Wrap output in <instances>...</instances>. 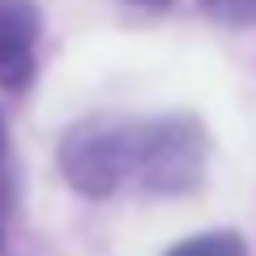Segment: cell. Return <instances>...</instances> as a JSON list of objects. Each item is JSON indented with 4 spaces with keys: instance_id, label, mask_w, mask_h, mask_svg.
I'll return each instance as SVG.
<instances>
[{
    "instance_id": "1",
    "label": "cell",
    "mask_w": 256,
    "mask_h": 256,
    "mask_svg": "<svg viewBox=\"0 0 256 256\" xmlns=\"http://www.w3.org/2000/svg\"><path fill=\"white\" fill-rule=\"evenodd\" d=\"M201 128L192 120L132 124V175L154 192H180L201 175Z\"/></svg>"
},
{
    "instance_id": "2",
    "label": "cell",
    "mask_w": 256,
    "mask_h": 256,
    "mask_svg": "<svg viewBox=\"0 0 256 256\" xmlns=\"http://www.w3.org/2000/svg\"><path fill=\"white\" fill-rule=\"evenodd\" d=\"M60 166L82 192L107 196L132 175V124L90 120L73 128L68 141L60 146Z\"/></svg>"
},
{
    "instance_id": "3",
    "label": "cell",
    "mask_w": 256,
    "mask_h": 256,
    "mask_svg": "<svg viewBox=\"0 0 256 256\" xmlns=\"http://www.w3.org/2000/svg\"><path fill=\"white\" fill-rule=\"evenodd\" d=\"M38 9L34 0H0V86L22 90L34 73Z\"/></svg>"
},
{
    "instance_id": "4",
    "label": "cell",
    "mask_w": 256,
    "mask_h": 256,
    "mask_svg": "<svg viewBox=\"0 0 256 256\" xmlns=\"http://www.w3.org/2000/svg\"><path fill=\"white\" fill-rule=\"evenodd\" d=\"M166 256H248V248H244V239L226 235V230H214V235H196V239L175 244Z\"/></svg>"
},
{
    "instance_id": "5",
    "label": "cell",
    "mask_w": 256,
    "mask_h": 256,
    "mask_svg": "<svg viewBox=\"0 0 256 256\" xmlns=\"http://www.w3.org/2000/svg\"><path fill=\"white\" fill-rule=\"evenodd\" d=\"M205 4H210L214 18L235 22V26H244V22H256V0H205Z\"/></svg>"
},
{
    "instance_id": "6",
    "label": "cell",
    "mask_w": 256,
    "mask_h": 256,
    "mask_svg": "<svg viewBox=\"0 0 256 256\" xmlns=\"http://www.w3.org/2000/svg\"><path fill=\"white\" fill-rule=\"evenodd\" d=\"M0 171H4V120H0Z\"/></svg>"
},
{
    "instance_id": "7",
    "label": "cell",
    "mask_w": 256,
    "mask_h": 256,
    "mask_svg": "<svg viewBox=\"0 0 256 256\" xmlns=\"http://www.w3.org/2000/svg\"><path fill=\"white\" fill-rule=\"evenodd\" d=\"M132 4H166V0H132Z\"/></svg>"
}]
</instances>
